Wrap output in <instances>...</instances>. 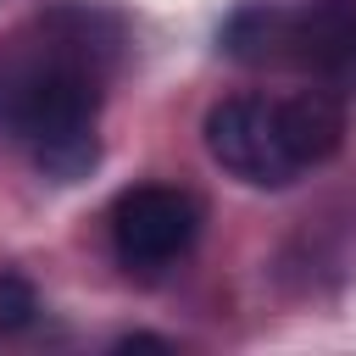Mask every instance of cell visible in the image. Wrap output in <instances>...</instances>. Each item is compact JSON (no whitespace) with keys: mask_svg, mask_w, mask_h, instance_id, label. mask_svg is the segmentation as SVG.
<instances>
[{"mask_svg":"<svg viewBox=\"0 0 356 356\" xmlns=\"http://www.w3.org/2000/svg\"><path fill=\"white\" fill-rule=\"evenodd\" d=\"M100 111V67L95 44L56 39L50 50L39 44L33 56H17L0 67V134L22 145H56L67 134H89Z\"/></svg>","mask_w":356,"mask_h":356,"instance_id":"obj_1","label":"cell"},{"mask_svg":"<svg viewBox=\"0 0 356 356\" xmlns=\"http://www.w3.org/2000/svg\"><path fill=\"white\" fill-rule=\"evenodd\" d=\"M206 150L222 172L256 189H284L300 172L278 128V100H256V95H228L206 111Z\"/></svg>","mask_w":356,"mask_h":356,"instance_id":"obj_2","label":"cell"},{"mask_svg":"<svg viewBox=\"0 0 356 356\" xmlns=\"http://www.w3.org/2000/svg\"><path fill=\"white\" fill-rule=\"evenodd\" d=\"M200 234V206L184 189L139 184L122 189L111 206V250L128 273H161L172 267Z\"/></svg>","mask_w":356,"mask_h":356,"instance_id":"obj_3","label":"cell"},{"mask_svg":"<svg viewBox=\"0 0 356 356\" xmlns=\"http://www.w3.org/2000/svg\"><path fill=\"white\" fill-rule=\"evenodd\" d=\"M284 44L323 78L356 72V0H306L289 17Z\"/></svg>","mask_w":356,"mask_h":356,"instance_id":"obj_4","label":"cell"},{"mask_svg":"<svg viewBox=\"0 0 356 356\" xmlns=\"http://www.w3.org/2000/svg\"><path fill=\"white\" fill-rule=\"evenodd\" d=\"M278 128H284L295 167H317L345 145V106L328 89H300V95L278 100Z\"/></svg>","mask_w":356,"mask_h":356,"instance_id":"obj_5","label":"cell"},{"mask_svg":"<svg viewBox=\"0 0 356 356\" xmlns=\"http://www.w3.org/2000/svg\"><path fill=\"white\" fill-rule=\"evenodd\" d=\"M33 161H39V172H44L50 184H78V178H89L95 161H100L95 128H89V134H67V139H56V145H39Z\"/></svg>","mask_w":356,"mask_h":356,"instance_id":"obj_6","label":"cell"},{"mask_svg":"<svg viewBox=\"0 0 356 356\" xmlns=\"http://www.w3.org/2000/svg\"><path fill=\"white\" fill-rule=\"evenodd\" d=\"M39 317V289L22 273H0V334H17Z\"/></svg>","mask_w":356,"mask_h":356,"instance_id":"obj_7","label":"cell"}]
</instances>
